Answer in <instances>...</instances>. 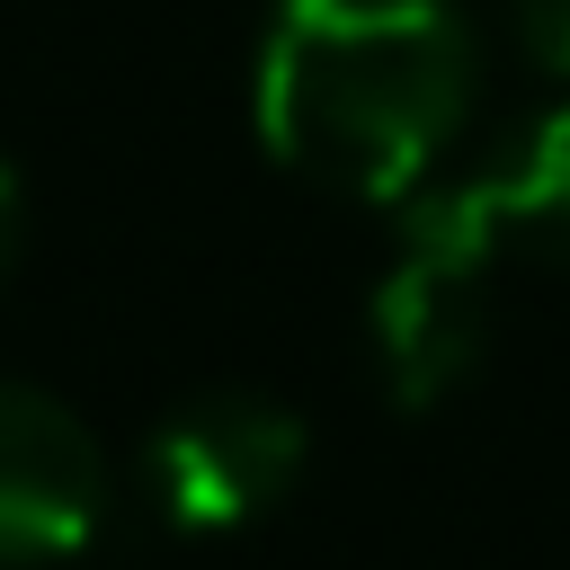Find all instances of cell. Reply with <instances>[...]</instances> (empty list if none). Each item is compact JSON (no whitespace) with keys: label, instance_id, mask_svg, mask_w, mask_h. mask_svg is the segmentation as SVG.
Segmentation results:
<instances>
[{"label":"cell","instance_id":"cell-7","mask_svg":"<svg viewBox=\"0 0 570 570\" xmlns=\"http://www.w3.org/2000/svg\"><path fill=\"white\" fill-rule=\"evenodd\" d=\"M18 249H27V187H18V169L0 160V285H9Z\"/></svg>","mask_w":570,"mask_h":570},{"label":"cell","instance_id":"cell-6","mask_svg":"<svg viewBox=\"0 0 570 570\" xmlns=\"http://www.w3.org/2000/svg\"><path fill=\"white\" fill-rule=\"evenodd\" d=\"M508 27H517V45H525L534 71L570 80V0H508Z\"/></svg>","mask_w":570,"mask_h":570},{"label":"cell","instance_id":"cell-1","mask_svg":"<svg viewBox=\"0 0 570 570\" xmlns=\"http://www.w3.org/2000/svg\"><path fill=\"white\" fill-rule=\"evenodd\" d=\"M249 98L294 178L347 205H410L463 134L472 27L454 0H276Z\"/></svg>","mask_w":570,"mask_h":570},{"label":"cell","instance_id":"cell-4","mask_svg":"<svg viewBox=\"0 0 570 570\" xmlns=\"http://www.w3.org/2000/svg\"><path fill=\"white\" fill-rule=\"evenodd\" d=\"M107 517V454L71 401L0 374V570L71 561Z\"/></svg>","mask_w":570,"mask_h":570},{"label":"cell","instance_id":"cell-3","mask_svg":"<svg viewBox=\"0 0 570 570\" xmlns=\"http://www.w3.org/2000/svg\"><path fill=\"white\" fill-rule=\"evenodd\" d=\"M312 463L303 419L276 392H196L142 436V499L169 534L258 525Z\"/></svg>","mask_w":570,"mask_h":570},{"label":"cell","instance_id":"cell-5","mask_svg":"<svg viewBox=\"0 0 570 570\" xmlns=\"http://www.w3.org/2000/svg\"><path fill=\"white\" fill-rule=\"evenodd\" d=\"M454 196L490 232L499 258H552V267H570V107H543L534 125H517Z\"/></svg>","mask_w":570,"mask_h":570},{"label":"cell","instance_id":"cell-2","mask_svg":"<svg viewBox=\"0 0 570 570\" xmlns=\"http://www.w3.org/2000/svg\"><path fill=\"white\" fill-rule=\"evenodd\" d=\"M490 276H499V249L463 214L454 187L401 205V249H392V267L374 276V303H365L374 365H383V392L401 410H436L445 392H463L481 374Z\"/></svg>","mask_w":570,"mask_h":570}]
</instances>
